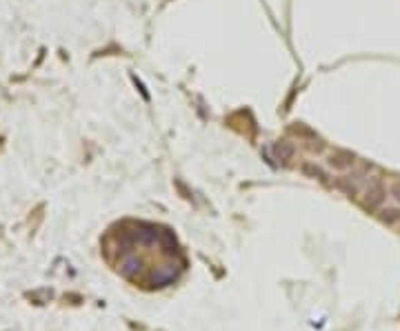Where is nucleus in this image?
Listing matches in <instances>:
<instances>
[{
    "label": "nucleus",
    "mask_w": 400,
    "mask_h": 331,
    "mask_svg": "<svg viewBox=\"0 0 400 331\" xmlns=\"http://www.w3.org/2000/svg\"><path fill=\"white\" fill-rule=\"evenodd\" d=\"M385 198H387V189H385L383 180L371 178L369 185H367V189H365V196H363V207L374 211V209H378L380 205L385 203Z\"/></svg>",
    "instance_id": "obj_1"
},
{
    "label": "nucleus",
    "mask_w": 400,
    "mask_h": 331,
    "mask_svg": "<svg viewBox=\"0 0 400 331\" xmlns=\"http://www.w3.org/2000/svg\"><path fill=\"white\" fill-rule=\"evenodd\" d=\"M331 169H338V171H347L356 165V153L347 151V149H333L327 158Z\"/></svg>",
    "instance_id": "obj_2"
},
{
    "label": "nucleus",
    "mask_w": 400,
    "mask_h": 331,
    "mask_svg": "<svg viewBox=\"0 0 400 331\" xmlns=\"http://www.w3.org/2000/svg\"><path fill=\"white\" fill-rule=\"evenodd\" d=\"M176 280H178V271H176V267L167 265V267H160V269H156L154 273H151L149 285H151V287H158V289H163V287L174 285Z\"/></svg>",
    "instance_id": "obj_3"
},
{
    "label": "nucleus",
    "mask_w": 400,
    "mask_h": 331,
    "mask_svg": "<svg viewBox=\"0 0 400 331\" xmlns=\"http://www.w3.org/2000/svg\"><path fill=\"white\" fill-rule=\"evenodd\" d=\"M160 231L156 227H151V224H138L136 231L131 233V240L140 242V244H154L156 240H158Z\"/></svg>",
    "instance_id": "obj_4"
},
{
    "label": "nucleus",
    "mask_w": 400,
    "mask_h": 331,
    "mask_svg": "<svg viewBox=\"0 0 400 331\" xmlns=\"http://www.w3.org/2000/svg\"><path fill=\"white\" fill-rule=\"evenodd\" d=\"M271 151H274V156L278 158L280 162H289L294 156H296V147H294L289 140H278V142H274Z\"/></svg>",
    "instance_id": "obj_5"
},
{
    "label": "nucleus",
    "mask_w": 400,
    "mask_h": 331,
    "mask_svg": "<svg viewBox=\"0 0 400 331\" xmlns=\"http://www.w3.org/2000/svg\"><path fill=\"white\" fill-rule=\"evenodd\" d=\"M140 269H142V260H140V258H133V256L125 258V260H122V265H120V273L125 278H129V280H133V278L140 273Z\"/></svg>",
    "instance_id": "obj_6"
},
{
    "label": "nucleus",
    "mask_w": 400,
    "mask_h": 331,
    "mask_svg": "<svg viewBox=\"0 0 400 331\" xmlns=\"http://www.w3.org/2000/svg\"><path fill=\"white\" fill-rule=\"evenodd\" d=\"M300 171H302V174L307 176V178H318V180H322V182L327 180L325 169H322V167H318L316 162H302V167H300Z\"/></svg>",
    "instance_id": "obj_7"
},
{
    "label": "nucleus",
    "mask_w": 400,
    "mask_h": 331,
    "mask_svg": "<svg viewBox=\"0 0 400 331\" xmlns=\"http://www.w3.org/2000/svg\"><path fill=\"white\" fill-rule=\"evenodd\" d=\"M378 218L383 220L385 224H394L396 220H400V209H398V207H387V209L380 211Z\"/></svg>",
    "instance_id": "obj_8"
},
{
    "label": "nucleus",
    "mask_w": 400,
    "mask_h": 331,
    "mask_svg": "<svg viewBox=\"0 0 400 331\" xmlns=\"http://www.w3.org/2000/svg\"><path fill=\"white\" fill-rule=\"evenodd\" d=\"M392 196H394V200L400 203V182H394L392 185Z\"/></svg>",
    "instance_id": "obj_9"
}]
</instances>
